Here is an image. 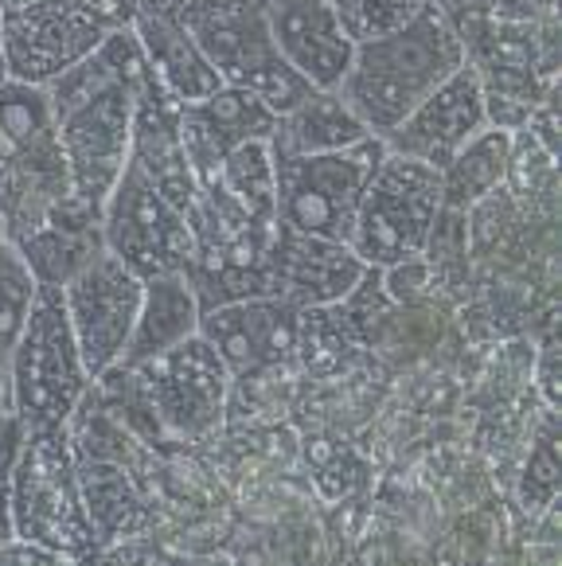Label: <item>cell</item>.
Segmentation results:
<instances>
[{
	"label": "cell",
	"mask_w": 562,
	"mask_h": 566,
	"mask_svg": "<svg viewBox=\"0 0 562 566\" xmlns=\"http://www.w3.org/2000/svg\"><path fill=\"white\" fill-rule=\"evenodd\" d=\"M149 71L133 28H114L91 55L48 86L59 149L71 172V196L83 208H106L117 176L129 165L133 98Z\"/></svg>",
	"instance_id": "1"
},
{
	"label": "cell",
	"mask_w": 562,
	"mask_h": 566,
	"mask_svg": "<svg viewBox=\"0 0 562 566\" xmlns=\"http://www.w3.org/2000/svg\"><path fill=\"white\" fill-rule=\"evenodd\" d=\"M465 67L461 35L449 20L426 9L398 32L372 43H356L352 67L336 94L367 125L372 137H387L418 102H426L454 71Z\"/></svg>",
	"instance_id": "2"
},
{
	"label": "cell",
	"mask_w": 562,
	"mask_h": 566,
	"mask_svg": "<svg viewBox=\"0 0 562 566\" xmlns=\"http://www.w3.org/2000/svg\"><path fill=\"white\" fill-rule=\"evenodd\" d=\"M110 399L140 415V430L168 442H199L216 430L231 395V371L204 336H188L140 367H110L102 379Z\"/></svg>",
	"instance_id": "3"
},
{
	"label": "cell",
	"mask_w": 562,
	"mask_h": 566,
	"mask_svg": "<svg viewBox=\"0 0 562 566\" xmlns=\"http://www.w3.org/2000/svg\"><path fill=\"white\" fill-rule=\"evenodd\" d=\"M63 200H71V172L59 149L48 91L0 83V227L4 242L24 239Z\"/></svg>",
	"instance_id": "4"
},
{
	"label": "cell",
	"mask_w": 562,
	"mask_h": 566,
	"mask_svg": "<svg viewBox=\"0 0 562 566\" xmlns=\"http://www.w3.org/2000/svg\"><path fill=\"white\" fill-rule=\"evenodd\" d=\"M9 387V415L24 430H59L75 418V410L91 395L94 384L79 356L59 285H35L17 352H12Z\"/></svg>",
	"instance_id": "5"
},
{
	"label": "cell",
	"mask_w": 562,
	"mask_h": 566,
	"mask_svg": "<svg viewBox=\"0 0 562 566\" xmlns=\"http://www.w3.org/2000/svg\"><path fill=\"white\" fill-rule=\"evenodd\" d=\"M75 446L66 426L59 430H24V446L12 465L9 516L12 535L24 543L63 555H83L94 547L79 496Z\"/></svg>",
	"instance_id": "6"
},
{
	"label": "cell",
	"mask_w": 562,
	"mask_h": 566,
	"mask_svg": "<svg viewBox=\"0 0 562 566\" xmlns=\"http://www.w3.org/2000/svg\"><path fill=\"white\" fill-rule=\"evenodd\" d=\"M383 157H387V145L379 137H367L344 153H321V157H273L278 223L309 239L347 247L364 188Z\"/></svg>",
	"instance_id": "7"
},
{
	"label": "cell",
	"mask_w": 562,
	"mask_h": 566,
	"mask_svg": "<svg viewBox=\"0 0 562 566\" xmlns=\"http://www.w3.org/2000/svg\"><path fill=\"white\" fill-rule=\"evenodd\" d=\"M438 216L441 172L387 153L364 188L347 250L372 270L422 259Z\"/></svg>",
	"instance_id": "8"
},
{
	"label": "cell",
	"mask_w": 562,
	"mask_h": 566,
	"mask_svg": "<svg viewBox=\"0 0 562 566\" xmlns=\"http://www.w3.org/2000/svg\"><path fill=\"white\" fill-rule=\"evenodd\" d=\"M114 20L91 0H28L0 9V51L12 83L48 91L79 67L110 32Z\"/></svg>",
	"instance_id": "9"
},
{
	"label": "cell",
	"mask_w": 562,
	"mask_h": 566,
	"mask_svg": "<svg viewBox=\"0 0 562 566\" xmlns=\"http://www.w3.org/2000/svg\"><path fill=\"white\" fill-rule=\"evenodd\" d=\"M102 247L140 282L184 274L196 254L188 219L140 176L133 160L117 176L114 192L102 208Z\"/></svg>",
	"instance_id": "10"
},
{
	"label": "cell",
	"mask_w": 562,
	"mask_h": 566,
	"mask_svg": "<svg viewBox=\"0 0 562 566\" xmlns=\"http://www.w3.org/2000/svg\"><path fill=\"white\" fill-rule=\"evenodd\" d=\"M59 290H63V308L75 333L79 356L94 384L122 359L133 325H137L145 282L102 250Z\"/></svg>",
	"instance_id": "11"
},
{
	"label": "cell",
	"mask_w": 562,
	"mask_h": 566,
	"mask_svg": "<svg viewBox=\"0 0 562 566\" xmlns=\"http://www.w3.org/2000/svg\"><path fill=\"white\" fill-rule=\"evenodd\" d=\"M305 308L278 297H250L199 313V336L219 352L231 379H258L298 359Z\"/></svg>",
	"instance_id": "12"
},
{
	"label": "cell",
	"mask_w": 562,
	"mask_h": 566,
	"mask_svg": "<svg viewBox=\"0 0 562 566\" xmlns=\"http://www.w3.org/2000/svg\"><path fill=\"white\" fill-rule=\"evenodd\" d=\"M480 129H488L485 91H480L477 71L465 63V67L454 71L430 98L418 102V106L383 137V145H387V153H395V157L418 160V165L434 168V172H446L449 160H454Z\"/></svg>",
	"instance_id": "13"
},
{
	"label": "cell",
	"mask_w": 562,
	"mask_h": 566,
	"mask_svg": "<svg viewBox=\"0 0 562 566\" xmlns=\"http://www.w3.org/2000/svg\"><path fill=\"white\" fill-rule=\"evenodd\" d=\"M364 262L344 242H324L273 223V239L262 259L266 297L290 301L298 308H329L344 301L364 277Z\"/></svg>",
	"instance_id": "14"
},
{
	"label": "cell",
	"mask_w": 562,
	"mask_h": 566,
	"mask_svg": "<svg viewBox=\"0 0 562 566\" xmlns=\"http://www.w3.org/2000/svg\"><path fill=\"white\" fill-rule=\"evenodd\" d=\"M273 129H278V114L242 86L223 83L204 102L180 106V142L199 192L216 188L227 153L247 142H270Z\"/></svg>",
	"instance_id": "15"
},
{
	"label": "cell",
	"mask_w": 562,
	"mask_h": 566,
	"mask_svg": "<svg viewBox=\"0 0 562 566\" xmlns=\"http://www.w3.org/2000/svg\"><path fill=\"white\" fill-rule=\"evenodd\" d=\"M129 160L184 219H191L199 203V188L180 142V102L160 86L153 67L145 71L137 98H133Z\"/></svg>",
	"instance_id": "16"
},
{
	"label": "cell",
	"mask_w": 562,
	"mask_h": 566,
	"mask_svg": "<svg viewBox=\"0 0 562 566\" xmlns=\"http://www.w3.org/2000/svg\"><path fill=\"white\" fill-rule=\"evenodd\" d=\"M266 28L285 67L313 91H336L352 67L356 43L347 40L329 0H266Z\"/></svg>",
	"instance_id": "17"
},
{
	"label": "cell",
	"mask_w": 562,
	"mask_h": 566,
	"mask_svg": "<svg viewBox=\"0 0 562 566\" xmlns=\"http://www.w3.org/2000/svg\"><path fill=\"white\" fill-rule=\"evenodd\" d=\"M199 333V301L191 293L188 277L184 274H165V277H149L145 293H140V313L137 325L129 333L122 359L114 367H140L149 359L165 356L168 348L184 344L188 336Z\"/></svg>",
	"instance_id": "18"
},
{
	"label": "cell",
	"mask_w": 562,
	"mask_h": 566,
	"mask_svg": "<svg viewBox=\"0 0 562 566\" xmlns=\"http://www.w3.org/2000/svg\"><path fill=\"white\" fill-rule=\"evenodd\" d=\"M129 28H133V35H137L140 51H145V59H149L153 75L160 78V86H165L180 106L204 102L207 94H216L219 86H223V78H219L216 67L207 63L199 43L191 40L180 24L137 9Z\"/></svg>",
	"instance_id": "19"
},
{
	"label": "cell",
	"mask_w": 562,
	"mask_h": 566,
	"mask_svg": "<svg viewBox=\"0 0 562 566\" xmlns=\"http://www.w3.org/2000/svg\"><path fill=\"white\" fill-rule=\"evenodd\" d=\"M75 473H79V496H83V512H86V524H91L94 547L122 543L153 524L137 484L129 481V473L117 461L79 458Z\"/></svg>",
	"instance_id": "20"
},
{
	"label": "cell",
	"mask_w": 562,
	"mask_h": 566,
	"mask_svg": "<svg viewBox=\"0 0 562 566\" xmlns=\"http://www.w3.org/2000/svg\"><path fill=\"white\" fill-rule=\"evenodd\" d=\"M367 125L344 106L336 91H313L301 106L278 117L270 137L273 157H321V153H344L367 142Z\"/></svg>",
	"instance_id": "21"
},
{
	"label": "cell",
	"mask_w": 562,
	"mask_h": 566,
	"mask_svg": "<svg viewBox=\"0 0 562 566\" xmlns=\"http://www.w3.org/2000/svg\"><path fill=\"white\" fill-rule=\"evenodd\" d=\"M512 157V134L504 129H480L441 172V208L469 216L480 200L500 192Z\"/></svg>",
	"instance_id": "22"
},
{
	"label": "cell",
	"mask_w": 562,
	"mask_h": 566,
	"mask_svg": "<svg viewBox=\"0 0 562 566\" xmlns=\"http://www.w3.org/2000/svg\"><path fill=\"white\" fill-rule=\"evenodd\" d=\"M211 192H223L227 200H235L254 223H278V216H273L270 142H247V145H239V149L227 153Z\"/></svg>",
	"instance_id": "23"
},
{
	"label": "cell",
	"mask_w": 562,
	"mask_h": 566,
	"mask_svg": "<svg viewBox=\"0 0 562 566\" xmlns=\"http://www.w3.org/2000/svg\"><path fill=\"white\" fill-rule=\"evenodd\" d=\"M35 282L12 242H0V415L12 410V352H17L20 328H24L28 305H32Z\"/></svg>",
	"instance_id": "24"
},
{
	"label": "cell",
	"mask_w": 562,
	"mask_h": 566,
	"mask_svg": "<svg viewBox=\"0 0 562 566\" xmlns=\"http://www.w3.org/2000/svg\"><path fill=\"white\" fill-rule=\"evenodd\" d=\"M332 9H336L340 28L347 32V40L372 43L398 32V28H406L410 20H418L430 4L426 0H336Z\"/></svg>",
	"instance_id": "25"
},
{
	"label": "cell",
	"mask_w": 562,
	"mask_h": 566,
	"mask_svg": "<svg viewBox=\"0 0 562 566\" xmlns=\"http://www.w3.org/2000/svg\"><path fill=\"white\" fill-rule=\"evenodd\" d=\"M554 489H559V426L554 418H547L535 438V450H531L528 476H523V500L531 509H547Z\"/></svg>",
	"instance_id": "26"
},
{
	"label": "cell",
	"mask_w": 562,
	"mask_h": 566,
	"mask_svg": "<svg viewBox=\"0 0 562 566\" xmlns=\"http://www.w3.org/2000/svg\"><path fill=\"white\" fill-rule=\"evenodd\" d=\"M20 446H24V426L9 415L4 426H0V543L12 539L9 492H12V465H17V458H20Z\"/></svg>",
	"instance_id": "27"
},
{
	"label": "cell",
	"mask_w": 562,
	"mask_h": 566,
	"mask_svg": "<svg viewBox=\"0 0 562 566\" xmlns=\"http://www.w3.org/2000/svg\"><path fill=\"white\" fill-rule=\"evenodd\" d=\"M554 4L559 0H469V12L488 20H523V24H535V20H554Z\"/></svg>",
	"instance_id": "28"
},
{
	"label": "cell",
	"mask_w": 562,
	"mask_h": 566,
	"mask_svg": "<svg viewBox=\"0 0 562 566\" xmlns=\"http://www.w3.org/2000/svg\"><path fill=\"white\" fill-rule=\"evenodd\" d=\"M426 4H430L441 20H449V24H454V32L461 28V20L469 17V0H426Z\"/></svg>",
	"instance_id": "29"
},
{
	"label": "cell",
	"mask_w": 562,
	"mask_h": 566,
	"mask_svg": "<svg viewBox=\"0 0 562 566\" xmlns=\"http://www.w3.org/2000/svg\"><path fill=\"white\" fill-rule=\"evenodd\" d=\"M0 83H9V71H4V51H0Z\"/></svg>",
	"instance_id": "30"
},
{
	"label": "cell",
	"mask_w": 562,
	"mask_h": 566,
	"mask_svg": "<svg viewBox=\"0 0 562 566\" xmlns=\"http://www.w3.org/2000/svg\"><path fill=\"white\" fill-rule=\"evenodd\" d=\"M0 242H4V227H0Z\"/></svg>",
	"instance_id": "31"
},
{
	"label": "cell",
	"mask_w": 562,
	"mask_h": 566,
	"mask_svg": "<svg viewBox=\"0 0 562 566\" xmlns=\"http://www.w3.org/2000/svg\"><path fill=\"white\" fill-rule=\"evenodd\" d=\"M329 4H336V0H329Z\"/></svg>",
	"instance_id": "32"
}]
</instances>
